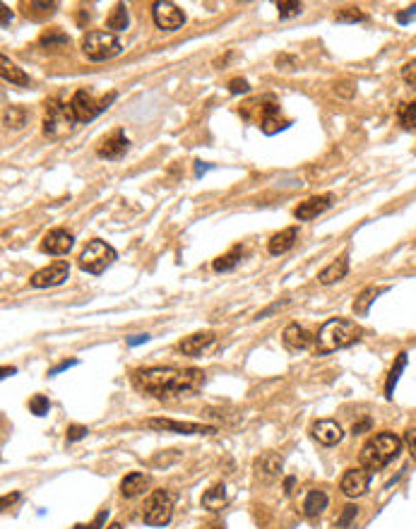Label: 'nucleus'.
I'll return each instance as SVG.
<instances>
[{
    "label": "nucleus",
    "mask_w": 416,
    "mask_h": 529,
    "mask_svg": "<svg viewBox=\"0 0 416 529\" xmlns=\"http://www.w3.org/2000/svg\"><path fill=\"white\" fill-rule=\"evenodd\" d=\"M202 380L205 373L200 368H173V366H152L133 373V385L157 400L191 397L200 390Z\"/></svg>",
    "instance_id": "obj_1"
},
{
    "label": "nucleus",
    "mask_w": 416,
    "mask_h": 529,
    "mask_svg": "<svg viewBox=\"0 0 416 529\" xmlns=\"http://www.w3.org/2000/svg\"><path fill=\"white\" fill-rule=\"evenodd\" d=\"M363 334V329L356 323L344 320V318H333L318 329V337H315V347H318L320 354H333L337 349H344L349 344L359 342Z\"/></svg>",
    "instance_id": "obj_2"
},
{
    "label": "nucleus",
    "mask_w": 416,
    "mask_h": 529,
    "mask_svg": "<svg viewBox=\"0 0 416 529\" xmlns=\"http://www.w3.org/2000/svg\"><path fill=\"white\" fill-rule=\"evenodd\" d=\"M399 450H402V441H399L394 433H390V431L378 433V436H373L371 441L361 448L359 462L363 469L378 471V469L387 467V464L399 455Z\"/></svg>",
    "instance_id": "obj_3"
},
{
    "label": "nucleus",
    "mask_w": 416,
    "mask_h": 529,
    "mask_svg": "<svg viewBox=\"0 0 416 529\" xmlns=\"http://www.w3.org/2000/svg\"><path fill=\"white\" fill-rule=\"evenodd\" d=\"M173 505H176V494L166 489L152 491L150 498L142 505V520L150 527H164L173 517Z\"/></svg>",
    "instance_id": "obj_4"
},
{
    "label": "nucleus",
    "mask_w": 416,
    "mask_h": 529,
    "mask_svg": "<svg viewBox=\"0 0 416 529\" xmlns=\"http://www.w3.org/2000/svg\"><path fill=\"white\" fill-rule=\"evenodd\" d=\"M123 51L113 31H87L82 36V54L89 60H111Z\"/></svg>",
    "instance_id": "obj_5"
},
{
    "label": "nucleus",
    "mask_w": 416,
    "mask_h": 529,
    "mask_svg": "<svg viewBox=\"0 0 416 529\" xmlns=\"http://www.w3.org/2000/svg\"><path fill=\"white\" fill-rule=\"evenodd\" d=\"M115 260V250L106 241H92L80 253V267L89 275H102L106 267H111Z\"/></svg>",
    "instance_id": "obj_6"
},
{
    "label": "nucleus",
    "mask_w": 416,
    "mask_h": 529,
    "mask_svg": "<svg viewBox=\"0 0 416 529\" xmlns=\"http://www.w3.org/2000/svg\"><path fill=\"white\" fill-rule=\"evenodd\" d=\"M72 123H77V120L72 118L70 106H63V104L56 101V99L46 101L44 133L49 135V138L58 140V138H63V135H67L72 130Z\"/></svg>",
    "instance_id": "obj_7"
},
{
    "label": "nucleus",
    "mask_w": 416,
    "mask_h": 529,
    "mask_svg": "<svg viewBox=\"0 0 416 529\" xmlns=\"http://www.w3.org/2000/svg\"><path fill=\"white\" fill-rule=\"evenodd\" d=\"M147 426L154 431H173L183 433V436H212L217 433L214 426H202V423H191V421H173V418H150Z\"/></svg>",
    "instance_id": "obj_8"
},
{
    "label": "nucleus",
    "mask_w": 416,
    "mask_h": 529,
    "mask_svg": "<svg viewBox=\"0 0 416 529\" xmlns=\"http://www.w3.org/2000/svg\"><path fill=\"white\" fill-rule=\"evenodd\" d=\"M152 17H154V24L159 29H166V31H173L178 27H183L186 22V15L178 5L168 3V0H159V3L152 5Z\"/></svg>",
    "instance_id": "obj_9"
},
{
    "label": "nucleus",
    "mask_w": 416,
    "mask_h": 529,
    "mask_svg": "<svg viewBox=\"0 0 416 529\" xmlns=\"http://www.w3.org/2000/svg\"><path fill=\"white\" fill-rule=\"evenodd\" d=\"M70 113H72V118L77 120V123H89V120H94L102 113V101H97V99L92 97V94H87V92H75L72 94V99H70Z\"/></svg>",
    "instance_id": "obj_10"
},
{
    "label": "nucleus",
    "mask_w": 416,
    "mask_h": 529,
    "mask_svg": "<svg viewBox=\"0 0 416 529\" xmlns=\"http://www.w3.org/2000/svg\"><path fill=\"white\" fill-rule=\"evenodd\" d=\"M67 277H70V265H67L65 260H58V263L36 272V275L29 279V284L34 286V289H49V286L63 284Z\"/></svg>",
    "instance_id": "obj_11"
},
{
    "label": "nucleus",
    "mask_w": 416,
    "mask_h": 529,
    "mask_svg": "<svg viewBox=\"0 0 416 529\" xmlns=\"http://www.w3.org/2000/svg\"><path fill=\"white\" fill-rule=\"evenodd\" d=\"M368 486H371V471L363 469V467H356V469L344 471L339 489L346 498H359V496H363L368 491Z\"/></svg>",
    "instance_id": "obj_12"
},
{
    "label": "nucleus",
    "mask_w": 416,
    "mask_h": 529,
    "mask_svg": "<svg viewBox=\"0 0 416 529\" xmlns=\"http://www.w3.org/2000/svg\"><path fill=\"white\" fill-rule=\"evenodd\" d=\"M125 152H128V138H125V133L120 128L109 133L97 147V154L102 156V159H120Z\"/></svg>",
    "instance_id": "obj_13"
},
{
    "label": "nucleus",
    "mask_w": 416,
    "mask_h": 529,
    "mask_svg": "<svg viewBox=\"0 0 416 529\" xmlns=\"http://www.w3.org/2000/svg\"><path fill=\"white\" fill-rule=\"evenodd\" d=\"M75 245V236L65 229H54L44 236V243H41V250L51 255H65L70 253V248Z\"/></svg>",
    "instance_id": "obj_14"
},
{
    "label": "nucleus",
    "mask_w": 416,
    "mask_h": 529,
    "mask_svg": "<svg viewBox=\"0 0 416 529\" xmlns=\"http://www.w3.org/2000/svg\"><path fill=\"white\" fill-rule=\"evenodd\" d=\"M310 433H313V438L320 445H328V448H333V445H337V443L342 441V438H344V431H342V426L337 421H333V418L315 421L313 428H310Z\"/></svg>",
    "instance_id": "obj_15"
},
{
    "label": "nucleus",
    "mask_w": 416,
    "mask_h": 529,
    "mask_svg": "<svg viewBox=\"0 0 416 529\" xmlns=\"http://www.w3.org/2000/svg\"><path fill=\"white\" fill-rule=\"evenodd\" d=\"M330 205H333V195H315V197H308V200H303L301 205L294 209V217H296L298 222H308V219L320 217V214H323Z\"/></svg>",
    "instance_id": "obj_16"
},
{
    "label": "nucleus",
    "mask_w": 416,
    "mask_h": 529,
    "mask_svg": "<svg viewBox=\"0 0 416 529\" xmlns=\"http://www.w3.org/2000/svg\"><path fill=\"white\" fill-rule=\"evenodd\" d=\"M282 342H284V347H287L289 352H301V349H305L310 342H313V337H310V332L303 327V325L291 323V325L284 327Z\"/></svg>",
    "instance_id": "obj_17"
},
{
    "label": "nucleus",
    "mask_w": 416,
    "mask_h": 529,
    "mask_svg": "<svg viewBox=\"0 0 416 529\" xmlns=\"http://www.w3.org/2000/svg\"><path fill=\"white\" fill-rule=\"evenodd\" d=\"M214 339H217L214 332H195V334H191V337L181 339V342H178V349H181V354H186V356H200L212 347Z\"/></svg>",
    "instance_id": "obj_18"
},
{
    "label": "nucleus",
    "mask_w": 416,
    "mask_h": 529,
    "mask_svg": "<svg viewBox=\"0 0 416 529\" xmlns=\"http://www.w3.org/2000/svg\"><path fill=\"white\" fill-rule=\"evenodd\" d=\"M147 489H150V476L142 474V471H133L120 481V496L123 498H138Z\"/></svg>",
    "instance_id": "obj_19"
},
{
    "label": "nucleus",
    "mask_w": 416,
    "mask_h": 529,
    "mask_svg": "<svg viewBox=\"0 0 416 529\" xmlns=\"http://www.w3.org/2000/svg\"><path fill=\"white\" fill-rule=\"evenodd\" d=\"M296 236H298V229L296 227L284 229V231H279V234L272 236L270 243H267V250H270L272 255H284L287 250L294 248V243H296Z\"/></svg>",
    "instance_id": "obj_20"
},
{
    "label": "nucleus",
    "mask_w": 416,
    "mask_h": 529,
    "mask_svg": "<svg viewBox=\"0 0 416 529\" xmlns=\"http://www.w3.org/2000/svg\"><path fill=\"white\" fill-rule=\"evenodd\" d=\"M346 272H349V258L346 255H342L339 260H335V263H330L328 267H325L323 272L318 275V282L320 284H335V282H342L346 277Z\"/></svg>",
    "instance_id": "obj_21"
},
{
    "label": "nucleus",
    "mask_w": 416,
    "mask_h": 529,
    "mask_svg": "<svg viewBox=\"0 0 416 529\" xmlns=\"http://www.w3.org/2000/svg\"><path fill=\"white\" fill-rule=\"evenodd\" d=\"M0 75H3V80L10 82V85H17V87L29 85V75L22 70V67H17L15 63H10L8 56L0 58Z\"/></svg>",
    "instance_id": "obj_22"
},
{
    "label": "nucleus",
    "mask_w": 416,
    "mask_h": 529,
    "mask_svg": "<svg viewBox=\"0 0 416 529\" xmlns=\"http://www.w3.org/2000/svg\"><path fill=\"white\" fill-rule=\"evenodd\" d=\"M287 125H289V120L282 118V113H279V108L275 106V104L262 108V133L275 135V133H279V130L287 128Z\"/></svg>",
    "instance_id": "obj_23"
},
{
    "label": "nucleus",
    "mask_w": 416,
    "mask_h": 529,
    "mask_svg": "<svg viewBox=\"0 0 416 529\" xmlns=\"http://www.w3.org/2000/svg\"><path fill=\"white\" fill-rule=\"evenodd\" d=\"M226 503H229V494H226L224 484H214L212 489L205 491V496H202V507H207V510H212V512L222 510Z\"/></svg>",
    "instance_id": "obj_24"
},
{
    "label": "nucleus",
    "mask_w": 416,
    "mask_h": 529,
    "mask_svg": "<svg viewBox=\"0 0 416 529\" xmlns=\"http://www.w3.org/2000/svg\"><path fill=\"white\" fill-rule=\"evenodd\" d=\"M325 507H328V494H325V491H310V494L305 496L303 510H305V515L308 517L320 515Z\"/></svg>",
    "instance_id": "obj_25"
},
{
    "label": "nucleus",
    "mask_w": 416,
    "mask_h": 529,
    "mask_svg": "<svg viewBox=\"0 0 416 529\" xmlns=\"http://www.w3.org/2000/svg\"><path fill=\"white\" fill-rule=\"evenodd\" d=\"M385 289H378V286H368V289H363L359 296H356V301H354V313L356 316H366L368 313V308L373 306V301H376L378 296L383 294Z\"/></svg>",
    "instance_id": "obj_26"
},
{
    "label": "nucleus",
    "mask_w": 416,
    "mask_h": 529,
    "mask_svg": "<svg viewBox=\"0 0 416 529\" xmlns=\"http://www.w3.org/2000/svg\"><path fill=\"white\" fill-rule=\"evenodd\" d=\"M128 22H130V17H128V5H125V3L115 5V8L111 10V15L106 17V27L113 29V31L128 29Z\"/></svg>",
    "instance_id": "obj_27"
},
{
    "label": "nucleus",
    "mask_w": 416,
    "mask_h": 529,
    "mask_svg": "<svg viewBox=\"0 0 416 529\" xmlns=\"http://www.w3.org/2000/svg\"><path fill=\"white\" fill-rule=\"evenodd\" d=\"M407 368V354H399L397 361H394L392 371H390L387 375V382H385V397L387 400H392V392H394V385H397L399 375H402V371Z\"/></svg>",
    "instance_id": "obj_28"
},
{
    "label": "nucleus",
    "mask_w": 416,
    "mask_h": 529,
    "mask_svg": "<svg viewBox=\"0 0 416 529\" xmlns=\"http://www.w3.org/2000/svg\"><path fill=\"white\" fill-rule=\"evenodd\" d=\"M241 255H243V248H234V250H229L226 255H219V258L214 260L212 267L217 272H229V270H234V267L239 265Z\"/></svg>",
    "instance_id": "obj_29"
},
{
    "label": "nucleus",
    "mask_w": 416,
    "mask_h": 529,
    "mask_svg": "<svg viewBox=\"0 0 416 529\" xmlns=\"http://www.w3.org/2000/svg\"><path fill=\"white\" fill-rule=\"evenodd\" d=\"M257 469H262V474L272 479V476H277L279 471H282V459H279L277 455L270 453V455H265L260 462H257Z\"/></svg>",
    "instance_id": "obj_30"
},
{
    "label": "nucleus",
    "mask_w": 416,
    "mask_h": 529,
    "mask_svg": "<svg viewBox=\"0 0 416 529\" xmlns=\"http://www.w3.org/2000/svg\"><path fill=\"white\" fill-rule=\"evenodd\" d=\"M27 123V111L19 106H10L8 111H5V125L8 128H22V125Z\"/></svg>",
    "instance_id": "obj_31"
},
{
    "label": "nucleus",
    "mask_w": 416,
    "mask_h": 529,
    "mask_svg": "<svg viewBox=\"0 0 416 529\" xmlns=\"http://www.w3.org/2000/svg\"><path fill=\"white\" fill-rule=\"evenodd\" d=\"M399 120H402L404 128L416 130V101H409L399 108Z\"/></svg>",
    "instance_id": "obj_32"
},
{
    "label": "nucleus",
    "mask_w": 416,
    "mask_h": 529,
    "mask_svg": "<svg viewBox=\"0 0 416 529\" xmlns=\"http://www.w3.org/2000/svg\"><path fill=\"white\" fill-rule=\"evenodd\" d=\"M29 409H31V414H36V416H46V414H49V409H51L49 397L34 395V397H31V402H29Z\"/></svg>",
    "instance_id": "obj_33"
},
{
    "label": "nucleus",
    "mask_w": 416,
    "mask_h": 529,
    "mask_svg": "<svg viewBox=\"0 0 416 529\" xmlns=\"http://www.w3.org/2000/svg\"><path fill=\"white\" fill-rule=\"evenodd\" d=\"M277 10H279V17H294V15L301 13V3H296V0H279Z\"/></svg>",
    "instance_id": "obj_34"
},
{
    "label": "nucleus",
    "mask_w": 416,
    "mask_h": 529,
    "mask_svg": "<svg viewBox=\"0 0 416 529\" xmlns=\"http://www.w3.org/2000/svg\"><path fill=\"white\" fill-rule=\"evenodd\" d=\"M363 19H368V17L359 8H344L339 15H337V22H363Z\"/></svg>",
    "instance_id": "obj_35"
},
{
    "label": "nucleus",
    "mask_w": 416,
    "mask_h": 529,
    "mask_svg": "<svg viewBox=\"0 0 416 529\" xmlns=\"http://www.w3.org/2000/svg\"><path fill=\"white\" fill-rule=\"evenodd\" d=\"M356 515H359V507H356V505H346V507H344V512H342V517H339V520H337V527H339V529L349 527L351 522L356 520Z\"/></svg>",
    "instance_id": "obj_36"
},
{
    "label": "nucleus",
    "mask_w": 416,
    "mask_h": 529,
    "mask_svg": "<svg viewBox=\"0 0 416 529\" xmlns=\"http://www.w3.org/2000/svg\"><path fill=\"white\" fill-rule=\"evenodd\" d=\"M56 41H58V44H67V36L65 34H61V31H49V34H44V36H41V44H44V46H54L56 44Z\"/></svg>",
    "instance_id": "obj_37"
},
{
    "label": "nucleus",
    "mask_w": 416,
    "mask_h": 529,
    "mask_svg": "<svg viewBox=\"0 0 416 529\" xmlns=\"http://www.w3.org/2000/svg\"><path fill=\"white\" fill-rule=\"evenodd\" d=\"M87 426H77V423H72L70 428H67V443H75V441H82L84 436H87Z\"/></svg>",
    "instance_id": "obj_38"
},
{
    "label": "nucleus",
    "mask_w": 416,
    "mask_h": 529,
    "mask_svg": "<svg viewBox=\"0 0 416 529\" xmlns=\"http://www.w3.org/2000/svg\"><path fill=\"white\" fill-rule=\"evenodd\" d=\"M402 80L409 82V85H416V60H409L402 67Z\"/></svg>",
    "instance_id": "obj_39"
},
{
    "label": "nucleus",
    "mask_w": 416,
    "mask_h": 529,
    "mask_svg": "<svg viewBox=\"0 0 416 529\" xmlns=\"http://www.w3.org/2000/svg\"><path fill=\"white\" fill-rule=\"evenodd\" d=\"M248 89H250L248 80H241V77H236V80L229 82V92L231 94H246Z\"/></svg>",
    "instance_id": "obj_40"
},
{
    "label": "nucleus",
    "mask_w": 416,
    "mask_h": 529,
    "mask_svg": "<svg viewBox=\"0 0 416 529\" xmlns=\"http://www.w3.org/2000/svg\"><path fill=\"white\" fill-rule=\"evenodd\" d=\"M106 517H109V510H102L94 522H89V525H77L75 529H99V527L104 525V522H106Z\"/></svg>",
    "instance_id": "obj_41"
},
{
    "label": "nucleus",
    "mask_w": 416,
    "mask_h": 529,
    "mask_svg": "<svg viewBox=\"0 0 416 529\" xmlns=\"http://www.w3.org/2000/svg\"><path fill=\"white\" fill-rule=\"evenodd\" d=\"M404 443H407L409 455H412V457L416 459V428H409L407 436H404Z\"/></svg>",
    "instance_id": "obj_42"
},
{
    "label": "nucleus",
    "mask_w": 416,
    "mask_h": 529,
    "mask_svg": "<svg viewBox=\"0 0 416 529\" xmlns=\"http://www.w3.org/2000/svg\"><path fill=\"white\" fill-rule=\"evenodd\" d=\"M0 10H3V29H8L10 22H13V13H10L8 5H0Z\"/></svg>",
    "instance_id": "obj_43"
},
{
    "label": "nucleus",
    "mask_w": 416,
    "mask_h": 529,
    "mask_svg": "<svg viewBox=\"0 0 416 529\" xmlns=\"http://www.w3.org/2000/svg\"><path fill=\"white\" fill-rule=\"evenodd\" d=\"M145 342H150V334H135V337L128 339L130 347H138V344H145Z\"/></svg>",
    "instance_id": "obj_44"
},
{
    "label": "nucleus",
    "mask_w": 416,
    "mask_h": 529,
    "mask_svg": "<svg viewBox=\"0 0 416 529\" xmlns=\"http://www.w3.org/2000/svg\"><path fill=\"white\" fill-rule=\"evenodd\" d=\"M70 366H77V361H75V359H70V361H63V364H61V366H56V368H54V371H51V373H49V375H58V373H61V371L70 368Z\"/></svg>",
    "instance_id": "obj_45"
},
{
    "label": "nucleus",
    "mask_w": 416,
    "mask_h": 529,
    "mask_svg": "<svg viewBox=\"0 0 416 529\" xmlns=\"http://www.w3.org/2000/svg\"><path fill=\"white\" fill-rule=\"evenodd\" d=\"M19 498V494H13V496H5L3 498V510H8V505H13L15 500Z\"/></svg>",
    "instance_id": "obj_46"
},
{
    "label": "nucleus",
    "mask_w": 416,
    "mask_h": 529,
    "mask_svg": "<svg viewBox=\"0 0 416 529\" xmlns=\"http://www.w3.org/2000/svg\"><path fill=\"white\" fill-rule=\"evenodd\" d=\"M368 426H371L368 421H361V423H354V428H351V431H354V433H361V431H366Z\"/></svg>",
    "instance_id": "obj_47"
},
{
    "label": "nucleus",
    "mask_w": 416,
    "mask_h": 529,
    "mask_svg": "<svg viewBox=\"0 0 416 529\" xmlns=\"http://www.w3.org/2000/svg\"><path fill=\"white\" fill-rule=\"evenodd\" d=\"M291 489H294V476H289V479L284 481V494H291Z\"/></svg>",
    "instance_id": "obj_48"
},
{
    "label": "nucleus",
    "mask_w": 416,
    "mask_h": 529,
    "mask_svg": "<svg viewBox=\"0 0 416 529\" xmlns=\"http://www.w3.org/2000/svg\"><path fill=\"white\" fill-rule=\"evenodd\" d=\"M17 373V368H3V378H8V375Z\"/></svg>",
    "instance_id": "obj_49"
},
{
    "label": "nucleus",
    "mask_w": 416,
    "mask_h": 529,
    "mask_svg": "<svg viewBox=\"0 0 416 529\" xmlns=\"http://www.w3.org/2000/svg\"><path fill=\"white\" fill-rule=\"evenodd\" d=\"M106 529H120V525H109Z\"/></svg>",
    "instance_id": "obj_50"
},
{
    "label": "nucleus",
    "mask_w": 416,
    "mask_h": 529,
    "mask_svg": "<svg viewBox=\"0 0 416 529\" xmlns=\"http://www.w3.org/2000/svg\"><path fill=\"white\" fill-rule=\"evenodd\" d=\"M212 529H222V527H212Z\"/></svg>",
    "instance_id": "obj_51"
}]
</instances>
